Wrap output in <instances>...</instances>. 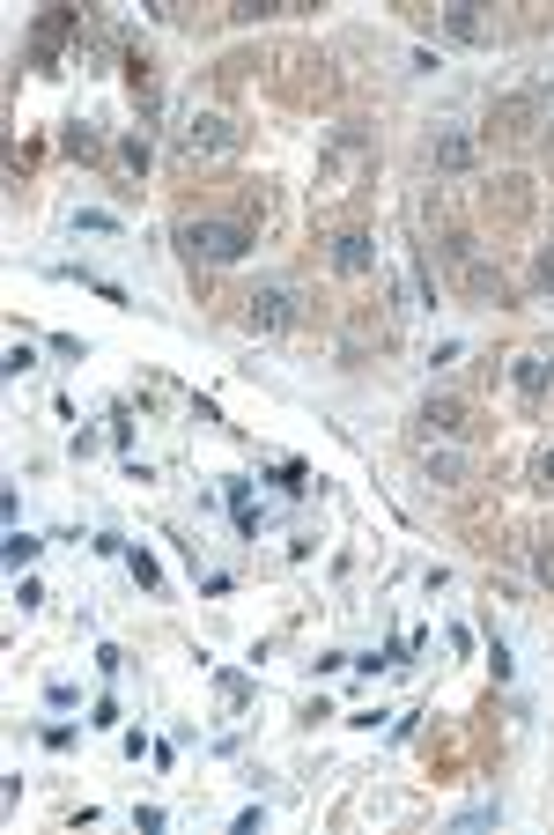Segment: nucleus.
<instances>
[{"mask_svg":"<svg viewBox=\"0 0 554 835\" xmlns=\"http://www.w3.org/2000/svg\"><path fill=\"white\" fill-rule=\"evenodd\" d=\"M473 163V141L466 134H444V141H436V170H466Z\"/></svg>","mask_w":554,"mask_h":835,"instance_id":"0eeeda50","label":"nucleus"},{"mask_svg":"<svg viewBox=\"0 0 554 835\" xmlns=\"http://www.w3.org/2000/svg\"><path fill=\"white\" fill-rule=\"evenodd\" d=\"M133 828H141V835H163L170 813H163V806H133Z\"/></svg>","mask_w":554,"mask_h":835,"instance_id":"ddd939ff","label":"nucleus"},{"mask_svg":"<svg viewBox=\"0 0 554 835\" xmlns=\"http://www.w3.org/2000/svg\"><path fill=\"white\" fill-rule=\"evenodd\" d=\"M289 318H296V311H289V289H259V296H252V326L281 333V326H289Z\"/></svg>","mask_w":554,"mask_h":835,"instance_id":"20e7f679","label":"nucleus"},{"mask_svg":"<svg viewBox=\"0 0 554 835\" xmlns=\"http://www.w3.org/2000/svg\"><path fill=\"white\" fill-rule=\"evenodd\" d=\"M126 569L141 577V592H156V584H163V569H156V555H148V547H126Z\"/></svg>","mask_w":554,"mask_h":835,"instance_id":"1a4fd4ad","label":"nucleus"},{"mask_svg":"<svg viewBox=\"0 0 554 835\" xmlns=\"http://www.w3.org/2000/svg\"><path fill=\"white\" fill-rule=\"evenodd\" d=\"M37 547H45V540H37V533H23V525H15V533L0 540V555H8V569H15V577H23V569L37 562Z\"/></svg>","mask_w":554,"mask_h":835,"instance_id":"39448f33","label":"nucleus"},{"mask_svg":"<svg viewBox=\"0 0 554 835\" xmlns=\"http://www.w3.org/2000/svg\"><path fill=\"white\" fill-rule=\"evenodd\" d=\"M89 725H97V732H119L126 717H119V702H111V695H97V702H89Z\"/></svg>","mask_w":554,"mask_h":835,"instance_id":"9b49d317","label":"nucleus"},{"mask_svg":"<svg viewBox=\"0 0 554 835\" xmlns=\"http://www.w3.org/2000/svg\"><path fill=\"white\" fill-rule=\"evenodd\" d=\"M178 244H185L193 259H207V267H229V259L252 252V230H237V222H185Z\"/></svg>","mask_w":554,"mask_h":835,"instance_id":"f257e3e1","label":"nucleus"},{"mask_svg":"<svg viewBox=\"0 0 554 835\" xmlns=\"http://www.w3.org/2000/svg\"><path fill=\"white\" fill-rule=\"evenodd\" d=\"M532 569H540V577L554 584V547H540V562H532Z\"/></svg>","mask_w":554,"mask_h":835,"instance_id":"f3484780","label":"nucleus"},{"mask_svg":"<svg viewBox=\"0 0 554 835\" xmlns=\"http://www.w3.org/2000/svg\"><path fill=\"white\" fill-rule=\"evenodd\" d=\"M74 230H97V237H104V230H119V222H111L104 207H82V215H74Z\"/></svg>","mask_w":554,"mask_h":835,"instance_id":"4468645a","label":"nucleus"},{"mask_svg":"<svg viewBox=\"0 0 554 835\" xmlns=\"http://www.w3.org/2000/svg\"><path fill=\"white\" fill-rule=\"evenodd\" d=\"M37 363V355H30V340H15V348H8V363H0V370H8V377H23Z\"/></svg>","mask_w":554,"mask_h":835,"instance_id":"2eb2a0df","label":"nucleus"},{"mask_svg":"<svg viewBox=\"0 0 554 835\" xmlns=\"http://www.w3.org/2000/svg\"><path fill=\"white\" fill-rule=\"evenodd\" d=\"M185 148H193V156H200V148H207V156H222V148H237V134H229V119H215V111H207V119L185 126Z\"/></svg>","mask_w":554,"mask_h":835,"instance_id":"f03ea898","label":"nucleus"},{"mask_svg":"<svg viewBox=\"0 0 554 835\" xmlns=\"http://www.w3.org/2000/svg\"><path fill=\"white\" fill-rule=\"evenodd\" d=\"M510 377H518V392H547V363H540V355H518Z\"/></svg>","mask_w":554,"mask_h":835,"instance_id":"6e6552de","label":"nucleus"},{"mask_svg":"<svg viewBox=\"0 0 554 835\" xmlns=\"http://www.w3.org/2000/svg\"><path fill=\"white\" fill-rule=\"evenodd\" d=\"M540 281H547V289H554V252H540Z\"/></svg>","mask_w":554,"mask_h":835,"instance_id":"6ab92c4d","label":"nucleus"},{"mask_svg":"<svg viewBox=\"0 0 554 835\" xmlns=\"http://www.w3.org/2000/svg\"><path fill=\"white\" fill-rule=\"evenodd\" d=\"M97 673H104V680L126 673V651H119V643H104V651H97Z\"/></svg>","mask_w":554,"mask_h":835,"instance_id":"dca6fc26","label":"nucleus"},{"mask_svg":"<svg viewBox=\"0 0 554 835\" xmlns=\"http://www.w3.org/2000/svg\"><path fill=\"white\" fill-rule=\"evenodd\" d=\"M333 267H340V274H370V267H377V244L362 237V230H348V237L333 244Z\"/></svg>","mask_w":554,"mask_h":835,"instance_id":"7ed1b4c3","label":"nucleus"},{"mask_svg":"<svg viewBox=\"0 0 554 835\" xmlns=\"http://www.w3.org/2000/svg\"><path fill=\"white\" fill-rule=\"evenodd\" d=\"M422 422H429V429H444V436H458V429H466V407H458V400H429V407H422Z\"/></svg>","mask_w":554,"mask_h":835,"instance_id":"423d86ee","label":"nucleus"},{"mask_svg":"<svg viewBox=\"0 0 554 835\" xmlns=\"http://www.w3.org/2000/svg\"><path fill=\"white\" fill-rule=\"evenodd\" d=\"M540 481H547V488H554V444H547V451H540Z\"/></svg>","mask_w":554,"mask_h":835,"instance_id":"a211bd4d","label":"nucleus"},{"mask_svg":"<svg viewBox=\"0 0 554 835\" xmlns=\"http://www.w3.org/2000/svg\"><path fill=\"white\" fill-rule=\"evenodd\" d=\"M547 104H554V82H547Z\"/></svg>","mask_w":554,"mask_h":835,"instance_id":"aec40b11","label":"nucleus"},{"mask_svg":"<svg viewBox=\"0 0 554 835\" xmlns=\"http://www.w3.org/2000/svg\"><path fill=\"white\" fill-rule=\"evenodd\" d=\"M458 473H466L458 451H429V481H458Z\"/></svg>","mask_w":554,"mask_h":835,"instance_id":"f8f14e48","label":"nucleus"},{"mask_svg":"<svg viewBox=\"0 0 554 835\" xmlns=\"http://www.w3.org/2000/svg\"><path fill=\"white\" fill-rule=\"evenodd\" d=\"M444 23H451V37H466V45H473V37H488V23H481V15H473V8H451Z\"/></svg>","mask_w":554,"mask_h":835,"instance_id":"9d476101","label":"nucleus"}]
</instances>
